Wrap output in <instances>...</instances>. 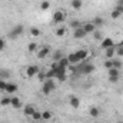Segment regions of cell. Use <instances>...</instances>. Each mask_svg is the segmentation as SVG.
Instances as JSON below:
<instances>
[{
    "mask_svg": "<svg viewBox=\"0 0 123 123\" xmlns=\"http://www.w3.org/2000/svg\"><path fill=\"white\" fill-rule=\"evenodd\" d=\"M55 87H56V85H55L53 79H46V80L43 82L42 92L44 93V94H50V92H53V90H55Z\"/></svg>",
    "mask_w": 123,
    "mask_h": 123,
    "instance_id": "cell-1",
    "label": "cell"
},
{
    "mask_svg": "<svg viewBox=\"0 0 123 123\" xmlns=\"http://www.w3.org/2000/svg\"><path fill=\"white\" fill-rule=\"evenodd\" d=\"M23 31H25V27H23L22 25H17L16 27H13V30L10 31L9 36H10L12 39H16V37H19L20 34H23Z\"/></svg>",
    "mask_w": 123,
    "mask_h": 123,
    "instance_id": "cell-2",
    "label": "cell"
},
{
    "mask_svg": "<svg viewBox=\"0 0 123 123\" xmlns=\"http://www.w3.org/2000/svg\"><path fill=\"white\" fill-rule=\"evenodd\" d=\"M93 70H94V66L93 64H89V63H86V64H83V66H80L77 69V72H80L82 74H90Z\"/></svg>",
    "mask_w": 123,
    "mask_h": 123,
    "instance_id": "cell-3",
    "label": "cell"
},
{
    "mask_svg": "<svg viewBox=\"0 0 123 123\" xmlns=\"http://www.w3.org/2000/svg\"><path fill=\"white\" fill-rule=\"evenodd\" d=\"M64 19H66V14H64V12H62V10H57V12H55V14H53V22L55 23H63L64 22Z\"/></svg>",
    "mask_w": 123,
    "mask_h": 123,
    "instance_id": "cell-4",
    "label": "cell"
},
{
    "mask_svg": "<svg viewBox=\"0 0 123 123\" xmlns=\"http://www.w3.org/2000/svg\"><path fill=\"white\" fill-rule=\"evenodd\" d=\"M56 79L59 80V82H64L66 80V67H57V70H56Z\"/></svg>",
    "mask_w": 123,
    "mask_h": 123,
    "instance_id": "cell-5",
    "label": "cell"
},
{
    "mask_svg": "<svg viewBox=\"0 0 123 123\" xmlns=\"http://www.w3.org/2000/svg\"><path fill=\"white\" fill-rule=\"evenodd\" d=\"M100 46H102V49L106 50V49H109V47H115V43H113V40H112L110 37H106V39L102 40V44H100Z\"/></svg>",
    "mask_w": 123,
    "mask_h": 123,
    "instance_id": "cell-6",
    "label": "cell"
},
{
    "mask_svg": "<svg viewBox=\"0 0 123 123\" xmlns=\"http://www.w3.org/2000/svg\"><path fill=\"white\" fill-rule=\"evenodd\" d=\"M87 56H89V50H86V49H82V50H77V52H76V57H77L79 62L85 60Z\"/></svg>",
    "mask_w": 123,
    "mask_h": 123,
    "instance_id": "cell-7",
    "label": "cell"
},
{
    "mask_svg": "<svg viewBox=\"0 0 123 123\" xmlns=\"http://www.w3.org/2000/svg\"><path fill=\"white\" fill-rule=\"evenodd\" d=\"M39 72H40V70H39V67H37V66H34V64H33V66H29V67L26 69V74H27L29 77H33V76H36Z\"/></svg>",
    "mask_w": 123,
    "mask_h": 123,
    "instance_id": "cell-8",
    "label": "cell"
},
{
    "mask_svg": "<svg viewBox=\"0 0 123 123\" xmlns=\"http://www.w3.org/2000/svg\"><path fill=\"white\" fill-rule=\"evenodd\" d=\"M69 103H70V106H72L73 109H79V106H80V100H79V97H76V96H70Z\"/></svg>",
    "mask_w": 123,
    "mask_h": 123,
    "instance_id": "cell-9",
    "label": "cell"
},
{
    "mask_svg": "<svg viewBox=\"0 0 123 123\" xmlns=\"http://www.w3.org/2000/svg\"><path fill=\"white\" fill-rule=\"evenodd\" d=\"M49 53H50V47L46 46V47H43V49H40V50L37 52V57H39V59H44Z\"/></svg>",
    "mask_w": 123,
    "mask_h": 123,
    "instance_id": "cell-10",
    "label": "cell"
},
{
    "mask_svg": "<svg viewBox=\"0 0 123 123\" xmlns=\"http://www.w3.org/2000/svg\"><path fill=\"white\" fill-rule=\"evenodd\" d=\"M17 85H14V83H7V86H6V90L4 92L6 93H9V94H13V93H16L17 92Z\"/></svg>",
    "mask_w": 123,
    "mask_h": 123,
    "instance_id": "cell-11",
    "label": "cell"
},
{
    "mask_svg": "<svg viewBox=\"0 0 123 123\" xmlns=\"http://www.w3.org/2000/svg\"><path fill=\"white\" fill-rule=\"evenodd\" d=\"M74 39H85V36H86V31L83 30V27H79V29H76L74 30Z\"/></svg>",
    "mask_w": 123,
    "mask_h": 123,
    "instance_id": "cell-12",
    "label": "cell"
},
{
    "mask_svg": "<svg viewBox=\"0 0 123 123\" xmlns=\"http://www.w3.org/2000/svg\"><path fill=\"white\" fill-rule=\"evenodd\" d=\"M82 27H83V30L86 31V34H89V33H93V31L96 30V26H94L93 23H86V25H83Z\"/></svg>",
    "mask_w": 123,
    "mask_h": 123,
    "instance_id": "cell-13",
    "label": "cell"
},
{
    "mask_svg": "<svg viewBox=\"0 0 123 123\" xmlns=\"http://www.w3.org/2000/svg\"><path fill=\"white\" fill-rule=\"evenodd\" d=\"M23 112H25V115H26V116H30V117H31V115L36 112V109H34V106H33V105H27V106L23 109Z\"/></svg>",
    "mask_w": 123,
    "mask_h": 123,
    "instance_id": "cell-14",
    "label": "cell"
},
{
    "mask_svg": "<svg viewBox=\"0 0 123 123\" xmlns=\"http://www.w3.org/2000/svg\"><path fill=\"white\" fill-rule=\"evenodd\" d=\"M10 105H12L13 107H16V109L22 107V102H20V99H19V97H12V102H10Z\"/></svg>",
    "mask_w": 123,
    "mask_h": 123,
    "instance_id": "cell-15",
    "label": "cell"
},
{
    "mask_svg": "<svg viewBox=\"0 0 123 123\" xmlns=\"http://www.w3.org/2000/svg\"><path fill=\"white\" fill-rule=\"evenodd\" d=\"M89 115L92 116V117H97L99 115H100V110H99V107H96V106H93V107H90V110H89Z\"/></svg>",
    "mask_w": 123,
    "mask_h": 123,
    "instance_id": "cell-16",
    "label": "cell"
},
{
    "mask_svg": "<svg viewBox=\"0 0 123 123\" xmlns=\"http://www.w3.org/2000/svg\"><path fill=\"white\" fill-rule=\"evenodd\" d=\"M82 6H83V1L82 0H72V7L73 9L79 10V9H82Z\"/></svg>",
    "mask_w": 123,
    "mask_h": 123,
    "instance_id": "cell-17",
    "label": "cell"
},
{
    "mask_svg": "<svg viewBox=\"0 0 123 123\" xmlns=\"http://www.w3.org/2000/svg\"><path fill=\"white\" fill-rule=\"evenodd\" d=\"M67 60H69L70 64H76V63H79L77 57H76V53H70V55L67 56Z\"/></svg>",
    "mask_w": 123,
    "mask_h": 123,
    "instance_id": "cell-18",
    "label": "cell"
},
{
    "mask_svg": "<svg viewBox=\"0 0 123 123\" xmlns=\"http://www.w3.org/2000/svg\"><path fill=\"white\" fill-rule=\"evenodd\" d=\"M107 76H116V77H119V76H120L119 69H115V67L109 69V70H107Z\"/></svg>",
    "mask_w": 123,
    "mask_h": 123,
    "instance_id": "cell-19",
    "label": "cell"
},
{
    "mask_svg": "<svg viewBox=\"0 0 123 123\" xmlns=\"http://www.w3.org/2000/svg\"><path fill=\"white\" fill-rule=\"evenodd\" d=\"M103 23H105V20H103V19H102L100 16H96V17H94V20H93V25H94L96 27H99V26H102Z\"/></svg>",
    "mask_w": 123,
    "mask_h": 123,
    "instance_id": "cell-20",
    "label": "cell"
},
{
    "mask_svg": "<svg viewBox=\"0 0 123 123\" xmlns=\"http://www.w3.org/2000/svg\"><path fill=\"white\" fill-rule=\"evenodd\" d=\"M115 53H116L115 47H109V49H106V57H107V59H112Z\"/></svg>",
    "mask_w": 123,
    "mask_h": 123,
    "instance_id": "cell-21",
    "label": "cell"
},
{
    "mask_svg": "<svg viewBox=\"0 0 123 123\" xmlns=\"http://www.w3.org/2000/svg\"><path fill=\"white\" fill-rule=\"evenodd\" d=\"M57 63H59V66H60V67H66V69H67V66L70 64V63H69V60H67V57H62Z\"/></svg>",
    "mask_w": 123,
    "mask_h": 123,
    "instance_id": "cell-22",
    "label": "cell"
},
{
    "mask_svg": "<svg viewBox=\"0 0 123 123\" xmlns=\"http://www.w3.org/2000/svg\"><path fill=\"white\" fill-rule=\"evenodd\" d=\"M30 34L33 36V37H39V36L42 34V31H40V29H37V27H31L30 29Z\"/></svg>",
    "mask_w": 123,
    "mask_h": 123,
    "instance_id": "cell-23",
    "label": "cell"
},
{
    "mask_svg": "<svg viewBox=\"0 0 123 123\" xmlns=\"http://www.w3.org/2000/svg\"><path fill=\"white\" fill-rule=\"evenodd\" d=\"M82 26H83V25H82L79 20H72V22H70V27H73L74 30L79 29V27H82Z\"/></svg>",
    "mask_w": 123,
    "mask_h": 123,
    "instance_id": "cell-24",
    "label": "cell"
},
{
    "mask_svg": "<svg viewBox=\"0 0 123 123\" xmlns=\"http://www.w3.org/2000/svg\"><path fill=\"white\" fill-rule=\"evenodd\" d=\"M62 57H63L62 50H56V52H55V55H53V60H55V62H59Z\"/></svg>",
    "mask_w": 123,
    "mask_h": 123,
    "instance_id": "cell-25",
    "label": "cell"
},
{
    "mask_svg": "<svg viewBox=\"0 0 123 123\" xmlns=\"http://www.w3.org/2000/svg\"><path fill=\"white\" fill-rule=\"evenodd\" d=\"M37 50V43H30L29 46H27V52H30V53H33V52H36Z\"/></svg>",
    "mask_w": 123,
    "mask_h": 123,
    "instance_id": "cell-26",
    "label": "cell"
},
{
    "mask_svg": "<svg viewBox=\"0 0 123 123\" xmlns=\"http://www.w3.org/2000/svg\"><path fill=\"white\" fill-rule=\"evenodd\" d=\"M10 102H12V99H10V97H3V99L0 100V105H1V106H9V105H10Z\"/></svg>",
    "mask_w": 123,
    "mask_h": 123,
    "instance_id": "cell-27",
    "label": "cell"
},
{
    "mask_svg": "<svg viewBox=\"0 0 123 123\" xmlns=\"http://www.w3.org/2000/svg\"><path fill=\"white\" fill-rule=\"evenodd\" d=\"M31 117H33V120H36V122H39V120H42V113L40 112H34L33 115H31Z\"/></svg>",
    "mask_w": 123,
    "mask_h": 123,
    "instance_id": "cell-28",
    "label": "cell"
},
{
    "mask_svg": "<svg viewBox=\"0 0 123 123\" xmlns=\"http://www.w3.org/2000/svg\"><path fill=\"white\" fill-rule=\"evenodd\" d=\"M64 34H66V29H64V27H57V29H56V36L62 37V36H64Z\"/></svg>",
    "mask_w": 123,
    "mask_h": 123,
    "instance_id": "cell-29",
    "label": "cell"
},
{
    "mask_svg": "<svg viewBox=\"0 0 123 123\" xmlns=\"http://www.w3.org/2000/svg\"><path fill=\"white\" fill-rule=\"evenodd\" d=\"M42 119L50 120V119H52V112H43V113H42Z\"/></svg>",
    "mask_w": 123,
    "mask_h": 123,
    "instance_id": "cell-30",
    "label": "cell"
},
{
    "mask_svg": "<svg viewBox=\"0 0 123 123\" xmlns=\"http://www.w3.org/2000/svg\"><path fill=\"white\" fill-rule=\"evenodd\" d=\"M105 67H106L107 70L112 69V67H113V60H112V59H107V60L105 62Z\"/></svg>",
    "mask_w": 123,
    "mask_h": 123,
    "instance_id": "cell-31",
    "label": "cell"
},
{
    "mask_svg": "<svg viewBox=\"0 0 123 123\" xmlns=\"http://www.w3.org/2000/svg\"><path fill=\"white\" fill-rule=\"evenodd\" d=\"M40 7H42V10H47V9L50 7V3H49L47 0H44V1H42V4H40Z\"/></svg>",
    "mask_w": 123,
    "mask_h": 123,
    "instance_id": "cell-32",
    "label": "cell"
},
{
    "mask_svg": "<svg viewBox=\"0 0 123 123\" xmlns=\"http://www.w3.org/2000/svg\"><path fill=\"white\" fill-rule=\"evenodd\" d=\"M120 14H122V13H120V12H119L117 9H115V10L112 12V14H110V16H112V19H117V17H119Z\"/></svg>",
    "mask_w": 123,
    "mask_h": 123,
    "instance_id": "cell-33",
    "label": "cell"
},
{
    "mask_svg": "<svg viewBox=\"0 0 123 123\" xmlns=\"http://www.w3.org/2000/svg\"><path fill=\"white\" fill-rule=\"evenodd\" d=\"M37 77H39L40 82H44V80H46V73H44V72H39V73H37Z\"/></svg>",
    "mask_w": 123,
    "mask_h": 123,
    "instance_id": "cell-34",
    "label": "cell"
},
{
    "mask_svg": "<svg viewBox=\"0 0 123 123\" xmlns=\"http://www.w3.org/2000/svg\"><path fill=\"white\" fill-rule=\"evenodd\" d=\"M113 67L120 70V67H122V62L120 60H113Z\"/></svg>",
    "mask_w": 123,
    "mask_h": 123,
    "instance_id": "cell-35",
    "label": "cell"
},
{
    "mask_svg": "<svg viewBox=\"0 0 123 123\" xmlns=\"http://www.w3.org/2000/svg\"><path fill=\"white\" fill-rule=\"evenodd\" d=\"M4 47H6V40L3 37H0V52L4 50Z\"/></svg>",
    "mask_w": 123,
    "mask_h": 123,
    "instance_id": "cell-36",
    "label": "cell"
},
{
    "mask_svg": "<svg viewBox=\"0 0 123 123\" xmlns=\"http://www.w3.org/2000/svg\"><path fill=\"white\" fill-rule=\"evenodd\" d=\"M93 36H94V39H96V40H103V39H102V34H100V31H93Z\"/></svg>",
    "mask_w": 123,
    "mask_h": 123,
    "instance_id": "cell-37",
    "label": "cell"
},
{
    "mask_svg": "<svg viewBox=\"0 0 123 123\" xmlns=\"http://www.w3.org/2000/svg\"><path fill=\"white\" fill-rule=\"evenodd\" d=\"M109 82H110V83H117V82H119V77H116V76H109Z\"/></svg>",
    "mask_w": 123,
    "mask_h": 123,
    "instance_id": "cell-38",
    "label": "cell"
},
{
    "mask_svg": "<svg viewBox=\"0 0 123 123\" xmlns=\"http://www.w3.org/2000/svg\"><path fill=\"white\" fill-rule=\"evenodd\" d=\"M6 86H7V83L4 80H0V90H6Z\"/></svg>",
    "mask_w": 123,
    "mask_h": 123,
    "instance_id": "cell-39",
    "label": "cell"
},
{
    "mask_svg": "<svg viewBox=\"0 0 123 123\" xmlns=\"http://www.w3.org/2000/svg\"><path fill=\"white\" fill-rule=\"evenodd\" d=\"M116 53H117V56H123V46H120V47H117Z\"/></svg>",
    "mask_w": 123,
    "mask_h": 123,
    "instance_id": "cell-40",
    "label": "cell"
},
{
    "mask_svg": "<svg viewBox=\"0 0 123 123\" xmlns=\"http://www.w3.org/2000/svg\"><path fill=\"white\" fill-rule=\"evenodd\" d=\"M116 9H117V10H119V12H120V13H123V6H122V4H119V6H117V7H116Z\"/></svg>",
    "mask_w": 123,
    "mask_h": 123,
    "instance_id": "cell-41",
    "label": "cell"
},
{
    "mask_svg": "<svg viewBox=\"0 0 123 123\" xmlns=\"http://www.w3.org/2000/svg\"><path fill=\"white\" fill-rule=\"evenodd\" d=\"M1 76L3 77H9V72H1Z\"/></svg>",
    "mask_w": 123,
    "mask_h": 123,
    "instance_id": "cell-42",
    "label": "cell"
},
{
    "mask_svg": "<svg viewBox=\"0 0 123 123\" xmlns=\"http://www.w3.org/2000/svg\"><path fill=\"white\" fill-rule=\"evenodd\" d=\"M119 4H122V6H123V0H120V3H119Z\"/></svg>",
    "mask_w": 123,
    "mask_h": 123,
    "instance_id": "cell-43",
    "label": "cell"
}]
</instances>
